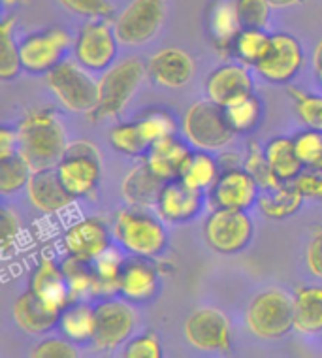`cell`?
I'll use <instances>...</instances> for the list:
<instances>
[{"instance_id": "46", "label": "cell", "mask_w": 322, "mask_h": 358, "mask_svg": "<svg viewBox=\"0 0 322 358\" xmlns=\"http://www.w3.org/2000/svg\"><path fill=\"white\" fill-rule=\"evenodd\" d=\"M124 357L126 358H161L162 357V345L159 336L153 332H147L132 340L126 349H124Z\"/></svg>"}, {"instance_id": "13", "label": "cell", "mask_w": 322, "mask_h": 358, "mask_svg": "<svg viewBox=\"0 0 322 358\" xmlns=\"http://www.w3.org/2000/svg\"><path fill=\"white\" fill-rule=\"evenodd\" d=\"M185 336L189 343L198 351L226 352L232 341L228 317L219 309H198L186 319Z\"/></svg>"}, {"instance_id": "45", "label": "cell", "mask_w": 322, "mask_h": 358, "mask_svg": "<svg viewBox=\"0 0 322 358\" xmlns=\"http://www.w3.org/2000/svg\"><path fill=\"white\" fill-rule=\"evenodd\" d=\"M292 185L302 194L304 200L322 202V170L305 168V170L298 173L296 179L292 181Z\"/></svg>"}, {"instance_id": "17", "label": "cell", "mask_w": 322, "mask_h": 358, "mask_svg": "<svg viewBox=\"0 0 322 358\" xmlns=\"http://www.w3.org/2000/svg\"><path fill=\"white\" fill-rule=\"evenodd\" d=\"M205 89H207L210 100L223 108H228V106L237 104V102L253 96L254 85L253 78L245 66L224 64L215 72H211Z\"/></svg>"}, {"instance_id": "42", "label": "cell", "mask_w": 322, "mask_h": 358, "mask_svg": "<svg viewBox=\"0 0 322 358\" xmlns=\"http://www.w3.org/2000/svg\"><path fill=\"white\" fill-rule=\"evenodd\" d=\"M140 123L143 136L149 142V145H153L155 142L162 140V138L174 136L175 132V123L174 119L170 117L168 113L156 111V113H149L147 117H143Z\"/></svg>"}, {"instance_id": "35", "label": "cell", "mask_w": 322, "mask_h": 358, "mask_svg": "<svg viewBox=\"0 0 322 358\" xmlns=\"http://www.w3.org/2000/svg\"><path fill=\"white\" fill-rule=\"evenodd\" d=\"M272 48V36L262 29H243L234 42V53L245 64L256 66Z\"/></svg>"}, {"instance_id": "3", "label": "cell", "mask_w": 322, "mask_h": 358, "mask_svg": "<svg viewBox=\"0 0 322 358\" xmlns=\"http://www.w3.org/2000/svg\"><path fill=\"white\" fill-rule=\"evenodd\" d=\"M183 132L194 148L204 151L224 149L235 134L226 117V110L213 100H202L186 110Z\"/></svg>"}, {"instance_id": "24", "label": "cell", "mask_w": 322, "mask_h": 358, "mask_svg": "<svg viewBox=\"0 0 322 358\" xmlns=\"http://www.w3.org/2000/svg\"><path fill=\"white\" fill-rule=\"evenodd\" d=\"M147 257L124 262L121 273V294L132 302H145L155 296L159 287V272Z\"/></svg>"}, {"instance_id": "11", "label": "cell", "mask_w": 322, "mask_h": 358, "mask_svg": "<svg viewBox=\"0 0 322 358\" xmlns=\"http://www.w3.org/2000/svg\"><path fill=\"white\" fill-rule=\"evenodd\" d=\"M70 43L72 38L62 29H50L27 36L19 45L23 69L31 74H47L57 64H61Z\"/></svg>"}, {"instance_id": "2", "label": "cell", "mask_w": 322, "mask_h": 358, "mask_svg": "<svg viewBox=\"0 0 322 358\" xmlns=\"http://www.w3.org/2000/svg\"><path fill=\"white\" fill-rule=\"evenodd\" d=\"M143 76L145 66L138 57H129L110 66L98 81V102L87 113L89 121L98 123L102 119L119 115L138 91Z\"/></svg>"}, {"instance_id": "12", "label": "cell", "mask_w": 322, "mask_h": 358, "mask_svg": "<svg viewBox=\"0 0 322 358\" xmlns=\"http://www.w3.org/2000/svg\"><path fill=\"white\" fill-rule=\"evenodd\" d=\"M96 311V330L93 343L98 351L110 352L126 341L136 327V313L131 306L119 300L104 302L94 308Z\"/></svg>"}, {"instance_id": "22", "label": "cell", "mask_w": 322, "mask_h": 358, "mask_svg": "<svg viewBox=\"0 0 322 358\" xmlns=\"http://www.w3.org/2000/svg\"><path fill=\"white\" fill-rule=\"evenodd\" d=\"M147 72L159 85L177 89L189 83L194 72V62L183 50L168 48L151 57Z\"/></svg>"}, {"instance_id": "36", "label": "cell", "mask_w": 322, "mask_h": 358, "mask_svg": "<svg viewBox=\"0 0 322 358\" xmlns=\"http://www.w3.org/2000/svg\"><path fill=\"white\" fill-rule=\"evenodd\" d=\"M32 172L34 170L29 164V161L19 151L8 159H2L0 161V192L12 194V192L27 187Z\"/></svg>"}, {"instance_id": "41", "label": "cell", "mask_w": 322, "mask_h": 358, "mask_svg": "<svg viewBox=\"0 0 322 358\" xmlns=\"http://www.w3.org/2000/svg\"><path fill=\"white\" fill-rule=\"evenodd\" d=\"M292 99L296 104L298 117L302 119L309 129L322 130V96L291 89Z\"/></svg>"}, {"instance_id": "31", "label": "cell", "mask_w": 322, "mask_h": 358, "mask_svg": "<svg viewBox=\"0 0 322 358\" xmlns=\"http://www.w3.org/2000/svg\"><path fill=\"white\" fill-rule=\"evenodd\" d=\"M62 272L66 278L70 290V300L72 303L80 302L83 298L96 296L98 294V285H96V273L91 268L89 270V262L78 260L74 257H70L66 260H62Z\"/></svg>"}, {"instance_id": "5", "label": "cell", "mask_w": 322, "mask_h": 358, "mask_svg": "<svg viewBox=\"0 0 322 358\" xmlns=\"http://www.w3.org/2000/svg\"><path fill=\"white\" fill-rule=\"evenodd\" d=\"M249 330L262 340H279L294 328V298L279 289H268L247 309Z\"/></svg>"}, {"instance_id": "34", "label": "cell", "mask_w": 322, "mask_h": 358, "mask_svg": "<svg viewBox=\"0 0 322 358\" xmlns=\"http://www.w3.org/2000/svg\"><path fill=\"white\" fill-rule=\"evenodd\" d=\"M219 178H221L219 162L207 153H192L191 161L181 176L186 185L192 187V189H198V191L213 187Z\"/></svg>"}, {"instance_id": "49", "label": "cell", "mask_w": 322, "mask_h": 358, "mask_svg": "<svg viewBox=\"0 0 322 358\" xmlns=\"http://www.w3.org/2000/svg\"><path fill=\"white\" fill-rule=\"evenodd\" d=\"M307 266L316 278H322V229H319L307 245Z\"/></svg>"}, {"instance_id": "26", "label": "cell", "mask_w": 322, "mask_h": 358, "mask_svg": "<svg viewBox=\"0 0 322 358\" xmlns=\"http://www.w3.org/2000/svg\"><path fill=\"white\" fill-rule=\"evenodd\" d=\"M294 328L302 334L322 332V287L298 289L294 296Z\"/></svg>"}, {"instance_id": "14", "label": "cell", "mask_w": 322, "mask_h": 358, "mask_svg": "<svg viewBox=\"0 0 322 358\" xmlns=\"http://www.w3.org/2000/svg\"><path fill=\"white\" fill-rule=\"evenodd\" d=\"M304 64V51L296 38L286 32L272 36V48L254 69L270 83H288Z\"/></svg>"}, {"instance_id": "32", "label": "cell", "mask_w": 322, "mask_h": 358, "mask_svg": "<svg viewBox=\"0 0 322 358\" xmlns=\"http://www.w3.org/2000/svg\"><path fill=\"white\" fill-rule=\"evenodd\" d=\"M124 259L115 248L105 249L98 259L93 262V270L96 273L98 294L112 296L121 292V273H123Z\"/></svg>"}, {"instance_id": "7", "label": "cell", "mask_w": 322, "mask_h": 358, "mask_svg": "<svg viewBox=\"0 0 322 358\" xmlns=\"http://www.w3.org/2000/svg\"><path fill=\"white\" fill-rule=\"evenodd\" d=\"M100 153L93 143L75 142L68 143L57 164L62 185L74 198L89 196L100 181Z\"/></svg>"}, {"instance_id": "10", "label": "cell", "mask_w": 322, "mask_h": 358, "mask_svg": "<svg viewBox=\"0 0 322 358\" xmlns=\"http://www.w3.org/2000/svg\"><path fill=\"white\" fill-rule=\"evenodd\" d=\"M119 40L105 19L89 21L75 38L74 53L81 66L89 70L108 69L117 57Z\"/></svg>"}, {"instance_id": "33", "label": "cell", "mask_w": 322, "mask_h": 358, "mask_svg": "<svg viewBox=\"0 0 322 358\" xmlns=\"http://www.w3.org/2000/svg\"><path fill=\"white\" fill-rule=\"evenodd\" d=\"M17 27V19L8 17L0 23V78L4 81L13 80L23 69L19 45L13 40V31Z\"/></svg>"}, {"instance_id": "40", "label": "cell", "mask_w": 322, "mask_h": 358, "mask_svg": "<svg viewBox=\"0 0 322 358\" xmlns=\"http://www.w3.org/2000/svg\"><path fill=\"white\" fill-rule=\"evenodd\" d=\"M224 110H226V117L235 132H247L258 123V117H261V102L256 96H249V99L228 106Z\"/></svg>"}, {"instance_id": "9", "label": "cell", "mask_w": 322, "mask_h": 358, "mask_svg": "<svg viewBox=\"0 0 322 358\" xmlns=\"http://www.w3.org/2000/svg\"><path fill=\"white\" fill-rule=\"evenodd\" d=\"M166 15V0H132L113 23L119 43L140 45L161 29Z\"/></svg>"}, {"instance_id": "16", "label": "cell", "mask_w": 322, "mask_h": 358, "mask_svg": "<svg viewBox=\"0 0 322 358\" xmlns=\"http://www.w3.org/2000/svg\"><path fill=\"white\" fill-rule=\"evenodd\" d=\"M27 194L31 204L42 213L53 215L59 211L66 210L75 198L62 185L61 176L57 172V166L34 170L27 183Z\"/></svg>"}, {"instance_id": "25", "label": "cell", "mask_w": 322, "mask_h": 358, "mask_svg": "<svg viewBox=\"0 0 322 358\" xmlns=\"http://www.w3.org/2000/svg\"><path fill=\"white\" fill-rule=\"evenodd\" d=\"M164 179L159 178L145 161L140 162L129 172L123 181V196L124 200L134 208H151L156 206L161 196Z\"/></svg>"}, {"instance_id": "18", "label": "cell", "mask_w": 322, "mask_h": 358, "mask_svg": "<svg viewBox=\"0 0 322 358\" xmlns=\"http://www.w3.org/2000/svg\"><path fill=\"white\" fill-rule=\"evenodd\" d=\"M204 194L198 189H192L183 179H172L164 183L156 202V211L162 221L185 222L196 217L202 210Z\"/></svg>"}, {"instance_id": "29", "label": "cell", "mask_w": 322, "mask_h": 358, "mask_svg": "<svg viewBox=\"0 0 322 358\" xmlns=\"http://www.w3.org/2000/svg\"><path fill=\"white\" fill-rule=\"evenodd\" d=\"M302 202H304V198L294 189V185L283 183L279 189H273V191L262 194L258 198V208L268 219L283 221V219H288L294 213H298V210L302 208Z\"/></svg>"}, {"instance_id": "28", "label": "cell", "mask_w": 322, "mask_h": 358, "mask_svg": "<svg viewBox=\"0 0 322 358\" xmlns=\"http://www.w3.org/2000/svg\"><path fill=\"white\" fill-rule=\"evenodd\" d=\"M264 151L270 166L283 183H292L298 173L304 170V164L298 159L294 140L291 138H275L268 143Z\"/></svg>"}, {"instance_id": "21", "label": "cell", "mask_w": 322, "mask_h": 358, "mask_svg": "<svg viewBox=\"0 0 322 358\" xmlns=\"http://www.w3.org/2000/svg\"><path fill=\"white\" fill-rule=\"evenodd\" d=\"M191 157L192 151L185 143L177 142L174 136H168L149 148L145 162L159 178L172 181V179H181Z\"/></svg>"}, {"instance_id": "50", "label": "cell", "mask_w": 322, "mask_h": 358, "mask_svg": "<svg viewBox=\"0 0 322 358\" xmlns=\"http://www.w3.org/2000/svg\"><path fill=\"white\" fill-rule=\"evenodd\" d=\"M17 149H19L17 130L2 127V129H0V161L17 153Z\"/></svg>"}, {"instance_id": "51", "label": "cell", "mask_w": 322, "mask_h": 358, "mask_svg": "<svg viewBox=\"0 0 322 358\" xmlns=\"http://www.w3.org/2000/svg\"><path fill=\"white\" fill-rule=\"evenodd\" d=\"M315 72L316 76H319V80H321L322 83V40L319 42V45H316V50H315Z\"/></svg>"}, {"instance_id": "39", "label": "cell", "mask_w": 322, "mask_h": 358, "mask_svg": "<svg viewBox=\"0 0 322 358\" xmlns=\"http://www.w3.org/2000/svg\"><path fill=\"white\" fill-rule=\"evenodd\" d=\"M294 148L304 168L322 170V130L309 129L300 132L294 138Z\"/></svg>"}, {"instance_id": "1", "label": "cell", "mask_w": 322, "mask_h": 358, "mask_svg": "<svg viewBox=\"0 0 322 358\" xmlns=\"http://www.w3.org/2000/svg\"><path fill=\"white\" fill-rule=\"evenodd\" d=\"M19 153L25 157L32 170L57 166L68 148L61 121L50 110L29 113L17 127Z\"/></svg>"}, {"instance_id": "47", "label": "cell", "mask_w": 322, "mask_h": 358, "mask_svg": "<svg viewBox=\"0 0 322 358\" xmlns=\"http://www.w3.org/2000/svg\"><path fill=\"white\" fill-rule=\"evenodd\" d=\"M19 234H21V222L17 215L4 208L0 211V249L4 257L15 248Z\"/></svg>"}, {"instance_id": "48", "label": "cell", "mask_w": 322, "mask_h": 358, "mask_svg": "<svg viewBox=\"0 0 322 358\" xmlns=\"http://www.w3.org/2000/svg\"><path fill=\"white\" fill-rule=\"evenodd\" d=\"M32 358H75L78 357V349H75L70 341L53 340L42 341L40 345L34 347V351L31 352Z\"/></svg>"}, {"instance_id": "23", "label": "cell", "mask_w": 322, "mask_h": 358, "mask_svg": "<svg viewBox=\"0 0 322 358\" xmlns=\"http://www.w3.org/2000/svg\"><path fill=\"white\" fill-rule=\"evenodd\" d=\"M12 313L21 330H25L27 334H36V336L50 332L57 324V321L61 319V313L51 309L31 289L15 300Z\"/></svg>"}, {"instance_id": "6", "label": "cell", "mask_w": 322, "mask_h": 358, "mask_svg": "<svg viewBox=\"0 0 322 358\" xmlns=\"http://www.w3.org/2000/svg\"><path fill=\"white\" fill-rule=\"evenodd\" d=\"M45 83L68 111L89 113L98 102V83L74 62L57 64L45 74Z\"/></svg>"}, {"instance_id": "38", "label": "cell", "mask_w": 322, "mask_h": 358, "mask_svg": "<svg viewBox=\"0 0 322 358\" xmlns=\"http://www.w3.org/2000/svg\"><path fill=\"white\" fill-rule=\"evenodd\" d=\"M243 168L253 176L258 187L266 189V191H273V189H279L283 185V181L275 176L270 162H268L266 151H262L254 142L249 143V151L247 157H245V162H243Z\"/></svg>"}, {"instance_id": "37", "label": "cell", "mask_w": 322, "mask_h": 358, "mask_svg": "<svg viewBox=\"0 0 322 358\" xmlns=\"http://www.w3.org/2000/svg\"><path fill=\"white\" fill-rule=\"evenodd\" d=\"M110 142L119 153L129 155V157H145L149 148H151L143 136L140 123L117 124L110 132Z\"/></svg>"}, {"instance_id": "20", "label": "cell", "mask_w": 322, "mask_h": 358, "mask_svg": "<svg viewBox=\"0 0 322 358\" xmlns=\"http://www.w3.org/2000/svg\"><path fill=\"white\" fill-rule=\"evenodd\" d=\"M31 290L59 313H62L72 303L64 272L61 266L51 259L40 260V264L36 266L31 278Z\"/></svg>"}, {"instance_id": "44", "label": "cell", "mask_w": 322, "mask_h": 358, "mask_svg": "<svg viewBox=\"0 0 322 358\" xmlns=\"http://www.w3.org/2000/svg\"><path fill=\"white\" fill-rule=\"evenodd\" d=\"M61 4L72 13L91 19H110L113 6L110 0H61Z\"/></svg>"}, {"instance_id": "52", "label": "cell", "mask_w": 322, "mask_h": 358, "mask_svg": "<svg viewBox=\"0 0 322 358\" xmlns=\"http://www.w3.org/2000/svg\"><path fill=\"white\" fill-rule=\"evenodd\" d=\"M266 2L272 8H286V6H294V4H300L302 0H266Z\"/></svg>"}, {"instance_id": "19", "label": "cell", "mask_w": 322, "mask_h": 358, "mask_svg": "<svg viewBox=\"0 0 322 358\" xmlns=\"http://www.w3.org/2000/svg\"><path fill=\"white\" fill-rule=\"evenodd\" d=\"M213 189V204L226 210H249L258 194V183L245 168H232L221 173Z\"/></svg>"}, {"instance_id": "8", "label": "cell", "mask_w": 322, "mask_h": 358, "mask_svg": "<svg viewBox=\"0 0 322 358\" xmlns=\"http://www.w3.org/2000/svg\"><path fill=\"white\" fill-rule=\"evenodd\" d=\"M253 234V219L245 210L217 208L205 221V240L217 253H240L251 243Z\"/></svg>"}, {"instance_id": "30", "label": "cell", "mask_w": 322, "mask_h": 358, "mask_svg": "<svg viewBox=\"0 0 322 358\" xmlns=\"http://www.w3.org/2000/svg\"><path fill=\"white\" fill-rule=\"evenodd\" d=\"M61 330L62 334L72 341H87L94 338L96 330V311L87 303L68 306L61 313Z\"/></svg>"}, {"instance_id": "43", "label": "cell", "mask_w": 322, "mask_h": 358, "mask_svg": "<svg viewBox=\"0 0 322 358\" xmlns=\"http://www.w3.org/2000/svg\"><path fill=\"white\" fill-rule=\"evenodd\" d=\"M235 6L243 29H262L268 23L272 10L266 0H235Z\"/></svg>"}, {"instance_id": "4", "label": "cell", "mask_w": 322, "mask_h": 358, "mask_svg": "<svg viewBox=\"0 0 322 358\" xmlns=\"http://www.w3.org/2000/svg\"><path fill=\"white\" fill-rule=\"evenodd\" d=\"M113 232L119 243L138 257L151 259L166 248L168 236L162 221L140 208L119 211Z\"/></svg>"}, {"instance_id": "15", "label": "cell", "mask_w": 322, "mask_h": 358, "mask_svg": "<svg viewBox=\"0 0 322 358\" xmlns=\"http://www.w3.org/2000/svg\"><path fill=\"white\" fill-rule=\"evenodd\" d=\"M70 257L93 264L105 249H110V232L100 219H81L74 222L62 238Z\"/></svg>"}, {"instance_id": "27", "label": "cell", "mask_w": 322, "mask_h": 358, "mask_svg": "<svg viewBox=\"0 0 322 358\" xmlns=\"http://www.w3.org/2000/svg\"><path fill=\"white\" fill-rule=\"evenodd\" d=\"M210 29L219 50L228 51L230 48L234 50L235 38L243 31V23L237 13L235 0L219 2L217 6L213 8L210 17Z\"/></svg>"}]
</instances>
